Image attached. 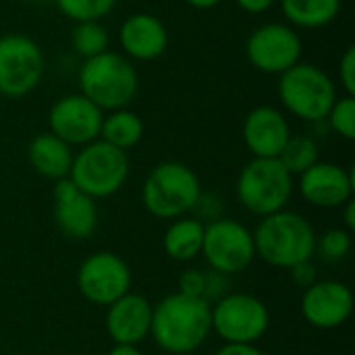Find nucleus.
Wrapping results in <instances>:
<instances>
[{"label":"nucleus","mask_w":355,"mask_h":355,"mask_svg":"<svg viewBox=\"0 0 355 355\" xmlns=\"http://www.w3.org/2000/svg\"><path fill=\"white\" fill-rule=\"evenodd\" d=\"M29 2H35V4H44V2H48V0H29Z\"/></svg>","instance_id":"obj_38"},{"label":"nucleus","mask_w":355,"mask_h":355,"mask_svg":"<svg viewBox=\"0 0 355 355\" xmlns=\"http://www.w3.org/2000/svg\"><path fill=\"white\" fill-rule=\"evenodd\" d=\"M108 355H144L139 349H137V345H114Z\"/></svg>","instance_id":"obj_37"},{"label":"nucleus","mask_w":355,"mask_h":355,"mask_svg":"<svg viewBox=\"0 0 355 355\" xmlns=\"http://www.w3.org/2000/svg\"><path fill=\"white\" fill-rule=\"evenodd\" d=\"M229 277L227 275H220L216 270H208L206 272V289H204V300L208 304H214L218 302L220 297H225L229 291Z\"/></svg>","instance_id":"obj_31"},{"label":"nucleus","mask_w":355,"mask_h":355,"mask_svg":"<svg viewBox=\"0 0 355 355\" xmlns=\"http://www.w3.org/2000/svg\"><path fill=\"white\" fill-rule=\"evenodd\" d=\"M214 355H264L256 345L245 343H223V347Z\"/></svg>","instance_id":"obj_34"},{"label":"nucleus","mask_w":355,"mask_h":355,"mask_svg":"<svg viewBox=\"0 0 355 355\" xmlns=\"http://www.w3.org/2000/svg\"><path fill=\"white\" fill-rule=\"evenodd\" d=\"M343 208V223H345V227L343 229H347L349 233H354L355 231V202L354 200H349L345 206H341Z\"/></svg>","instance_id":"obj_35"},{"label":"nucleus","mask_w":355,"mask_h":355,"mask_svg":"<svg viewBox=\"0 0 355 355\" xmlns=\"http://www.w3.org/2000/svg\"><path fill=\"white\" fill-rule=\"evenodd\" d=\"M210 322L223 343L256 345L270 329V312L256 295L227 293L210 304Z\"/></svg>","instance_id":"obj_8"},{"label":"nucleus","mask_w":355,"mask_h":355,"mask_svg":"<svg viewBox=\"0 0 355 355\" xmlns=\"http://www.w3.org/2000/svg\"><path fill=\"white\" fill-rule=\"evenodd\" d=\"M131 283L129 264L114 252H96L77 270V289L94 306L108 308L131 291Z\"/></svg>","instance_id":"obj_12"},{"label":"nucleus","mask_w":355,"mask_h":355,"mask_svg":"<svg viewBox=\"0 0 355 355\" xmlns=\"http://www.w3.org/2000/svg\"><path fill=\"white\" fill-rule=\"evenodd\" d=\"M73 148L69 144H64L62 139H58L56 135L48 133H40L29 141L27 148V158L31 168L50 181H62L69 179L71 173V164H73Z\"/></svg>","instance_id":"obj_20"},{"label":"nucleus","mask_w":355,"mask_h":355,"mask_svg":"<svg viewBox=\"0 0 355 355\" xmlns=\"http://www.w3.org/2000/svg\"><path fill=\"white\" fill-rule=\"evenodd\" d=\"M52 216L58 231L73 241L92 237L98 227L96 200L85 196L81 189H77L71 179H62L54 183Z\"/></svg>","instance_id":"obj_16"},{"label":"nucleus","mask_w":355,"mask_h":355,"mask_svg":"<svg viewBox=\"0 0 355 355\" xmlns=\"http://www.w3.org/2000/svg\"><path fill=\"white\" fill-rule=\"evenodd\" d=\"M318 160H320V148L318 141L310 135H291L283 152L279 154V162L287 168L291 177H300Z\"/></svg>","instance_id":"obj_24"},{"label":"nucleus","mask_w":355,"mask_h":355,"mask_svg":"<svg viewBox=\"0 0 355 355\" xmlns=\"http://www.w3.org/2000/svg\"><path fill=\"white\" fill-rule=\"evenodd\" d=\"M202 258L210 270L227 277L239 275L256 260L254 235L245 225L220 216L204 227Z\"/></svg>","instance_id":"obj_10"},{"label":"nucleus","mask_w":355,"mask_h":355,"mask_svg":"<svg viewBox=\"0 0 355 355\" xmlns=\"http://www.w3.org/2000/svg\"><path fill=\"white\" fill-rule=\"evenodd\" d=\"M352 233L343 227L337 229H329L324 231L320 237H316V252L327 264H339L343 262L349 252H352Z\"/></svg>","instance_id":"obj_27"},{"label":"nucleus","mask_w":355,"mask_h":355,"mask_svg":"<svg viewBox=\"0 0 355 355\" xmlns=\"http://www.w3.org/2000/svg\"><path fill=\"white\" fill-rule=\"evenodd\" d=\"M354 173L335 162L318 160L300 175V196L314 208L335 210L354 200Z\"/></svg>","instance_id":"obj_15"},{"label":"nucleus","mask_w":355,"mask_h":355,"mask_svg":"<svg viewBox=\"0 0 355 355\" xmlns=\"http://www.w3.org/2000/svg\"><path fill=\"white\" fill-rule=\"evenodd\" d=\"M277 92L285 112L312 125L324 123L331 106L339 98L333 77L304 60L279 75Z\"/></svg>","instance_id":"obj_5"},{"label":"nucleus","mask_w":355,"mask_h":355,"mask_svg":"<svg viewBox=\"0 0 355 355\" xmlns=\"http://www.w3.org/2000/svg\"><path fill=\"white\" fill-rule=\"evenodd\" d=\"M154 306L139 293H127L106 308V333L114 345H139L150 337Z\"/></svg>","instance_id":"obj_19"},{"label":"nucleus","mask_w":355,"mask_h":355,"mask_svg":"<svg viewBox=\"0 0 355 355\" xmlns=\"http://www.w3.org/2000/svg\"><path fill=\"white\" fill-rule=\"evenodd\" d=\"M204 223H200L193 216H181L175 218L162 237L164 254L175 262H191L198 256H202V243H204Z\"/></svg>","instance_id":"obj_21"},{"label":"nucleus","mask_w":355,"mask_h":355,"mask_svg":"<svg viewBox=\"0 0 355 355\" xmlns=\"http://www.w3.org/2000/svg\"><path fill=\"white\" fill-rule=\"evenodd\" d=\"M46 56L40 44L23 33L0 35V96L19 100L44 79Z\"/></svg>","instance_id":"obj_9"},{"label":"nucleus","mask_w":355,"mask_h":355,"mask_svg":"<svg viewBox=\"0 0 355 355\" xmlns=\"http://www.w3.org/2000/svg\"><path fill=\"white\" fill-rule=\"evenodd\" d=\"M79 94L94 102L102 112L127 108L139 92V73L125 54L106 50L85 58L77 73Z\"/></svg>","instance_id":"obj_3"},{"label":"nucleus","mask_w":355,"mask_h":355,"mask_svg":"<svg viewBox=\"0 0 355 355\" xmlns=\"http://www.w3.org/2000/svg\"><path fill=\"white\" fill-rule=\"evenodd\" d=\"M104 112L81 94L58 98L48 110V129L71 148H83L100 139Z\"/></svg>","instance_id":"obj_13"},{"label":"nucleus","mask_w":355,"mask_h":355,"mask_svg":"<svg viewBox=\"0 0 355 355\" xmlns=\"http://www.w3.org/2000/svg\"><path fill=\"white\" fill-rule=\"evenodd\" d=\"M324 123L329 125V129L333 133H337L339 137L352 141L355 137V98L354 96H341L335 100V104L331 106Z\"/></svg>","instance_id":"obj_28"},{"label":"nucleus","mask_w":355,"mask_h":355,"mask_svg":"<svg viewBox=\"0 0 355 355\" xmlns=\"http://www.w3.org/2000/svg\"><path fill=\"white\" fill-rule=\"evenodd\" d=\"M212 333L210 304L200 297L171 293L152 310L150 337L173 355H187L200 349Z\"/></svg>","instance_id":"obj_1"},{"label":"nucleus","mask_w":355,"mask_h":355,"mask_svg":"<svg viewBox=\"0 0 355 355\" xmlns=\"http://www.w3.org/2000/svg\"><path fill=\"white\" fill-rule=\"evenodd\" d=\"M144 133H146L144 121L133 110L121 108V110L104 112L102 129H100L102 141L127 152L144 139Z\"/></svg>","instance_id":"obj_23"},{"label":"nucleus","mask_w":355,"mask_h":355,"mask_svg":"<svg viewBox=\"0 0 355 355\" xmlns=\"http://www.w3.org/2000/svg\"><path fill=\"white\" fill-rule=\"evenodd\" d=\"M239 204L260 218L287 208L293 196V177L279 158H252L235 183Z\"/></svg>","instance_id":"obj_6"},{"label":"nucleus","mask_w":355,"mask_h":355,"mask_svg":"<svg viewBox=\"0 0 355 355\" xmlns=\"http://www.w3.org/2000/svg\"><path fill=\"white\" fill-rule=\"evenodd\" d=\"M291 135L287 114L275 106H256L243 119L241 137L252 158H279Z\"/></svg>","instance_id":"obj_17"},{"label":"nucleus","mask_w":355,"mask_h":355,"mask_svg":"<svg viewBox=\"0 0 355 355\" xmlns=\"http://www.w3.org/2000/svg\"><path fill=\"white\" fill-rule=\"evenodd\" d=\"M281 15L293 29H320L341 12V0H277Z\"/></svg>","instance_id":"obj_22"},{"label":"nucleus","mask_w":355,"mask_h":355,"mask_svg":"<svg viewBox=\"0 0 355 355\" xmlns=\"http://www.w3.org/2000/svg\"><path fill=\"white\" fill-rule=\"evenodd\" d=\"M202 196L200 177L183 162L166 160L156 164L141 187L146 210L160 220L189 216Z\"/></svg>","instance_id":"obj_4"},{"label":"nucleus","mask_w":355,"mask_h":355,"mask_svg":"<svg viewBox=\"0 0 355 355\" xmlns=\"http://www.w3.org/2000/svg\"><path fill=\"white\" fill-rule=\"evenodd\" d=\"M235 4L248 15H264L277 4V0H235Z\"/></svg>","instance_id":"obj_33"},{"label":"nucleus","mask_w":355,"mask_h":355,"mask_svg":"<svg viewBox=\"0 0 355 355\" xmlns=\"http://www.w3.org/2000/svg\"><path fill=\"white\" fill-rule=\"evenodd\" d=\"M304 42L297 29L285 21H270L252 29L245 40L248 62L264 75H283L302 62Z\"/></svg>","instance_id":"obj_11"},{"label":"nucleus","mask_w":355,"mask_h":355,"mask_svg":"<svg viewBox=\"0 0 355 355\" xmlns=\"http://www.w3.org/2000/svg\"><path fill=\"white\" fill-rule=\"evenodd\" d=\"M108 44H110V33L102 25V21H81L75 23L71 29V46L83 60L106 52Z\"/></svg>","instance_id":"obj_25"},{"label":"nucleus","mask_w":355,"mask_h":355,"mask_svg":"<svg viewBox=\"0 0 355 355\" xmlns=\"http://www.w3.org/2000/svg\"><path fill=\"white\" fill-rule=\"evenodd\" d=\"M339 85L343 87L345 96H355V48H345L343 56L339 58Z\"/></svg>","instance_id":"obj_30"},{"label":"nucleus","mask_w":355,"mask_h":355,"mask_svg":"<svg viewBox=\"0 0 355 355\" xmlns=\"http://www.w3.org/2000/svg\"><path fill=\"white\" fill-rule=\"evenodd\" d=\"M289 275H291V281L300 287V289H308L312 287L318 279V268L314 264V260H304V262H297L295 266L289 268Z\"/></svg>","instance_id":"obj_32"},{"label":"nucleus","mask_w":355,"mask_h":355,"mask_svg":"<svg viewBox=\"0 0 355 355\" xmlns=\"http://www.w3.org/2000/svg\"><path fill=\"white\" fill-rule=\"evenodd\" d=\"M168 42L171 37L166 25L150 12H133L119 27L121 54H125L129 60H156L166 52Z\"/></svg>","instance_id":"obj_18"},{"label":"nucleus","mask_w":355,"mask_h":355,"mask_svg":"<svg viewBox=\"0 0 355 355\" xmlns=\"http://www.w3.org/2000/svg\"><path fill=\"white\" fill-rule=\"evenodd\" d=\"M204 289H206V270L187 268V270L181 272V277H179V293L204 300Z\"/></svg>","instance_id":"obj_29"},{"label":"nucleus","mask_w":355,"mask_h":355,"mask_svg":"<svg viewBox=\"0 0 355 355\" xmlns=\"http://www.w3.org/2000/svg\"><path fill=\"white\" fill-rule=\"evenodd\" d=\"M129 177L127 152L96 139L83 146L71 164L69 179L77 189L94 200H104L123 189Z\"/></svg>","instance_id":"obj_7"},{"label":"nucleus","mask_w":355,"mask_h":355,"mask_svg":"<svg viewBox=\"0 0 355 355\" xmlns=\"http://www.w3.org/2000/svg\"><path fill=\"white\" fill-rule=\"evenodd\" d=\"M302 316L318 331H335L354 314V293L341 281H316L302 295Z\"/></svg>","instance_id":"obj_14"},{"label":"nucleus","mask_w":355,"mask_h":355,"mask_svg":"<svg viewBox=\"0 0 355 355\" xmlns=\"http://www.w3.org/2000/svg\"><path fill=\"white\" fill-rule=\"evenodd\" d=\"M183 2L189 4V6L196 8V10H210V8L218 6L223 0H183Z\"/></svg>","instance_id":"obj_36"},{"label":"nucleus","mask_w":355,"mask_h":355,"mask_svg":"<svg viewBox=\"0 0 355 355\" xmlns=\"http://www.w3.org/2000/svg\"><path fill=\"white\" fill-rule=\"evenodd\" d=\"M60 15L73 23L81 21H102L106 19L119 0H52Z\"/></svg>","instance_id":"obj_26"},{"label":"nucleus","mask_w":355,"mask_h":355,"mask_svg":"<svg viewBox=\"0 0 355 355\" xmlns=\"http://www.w3.org/2000/svg\"><path fill=\"white\" fill-rule=\"evenodd\" d=\"M252 235L256 258L275 268L289 270L297 262L312 260L316 252L314 227L306 216L287 208L264 216Z\"/></svg>","instance_id":"obj_2"}]
</instances>
